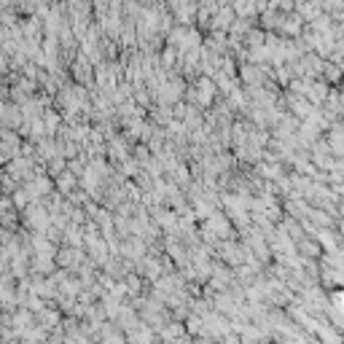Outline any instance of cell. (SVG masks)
Wrapping results in <instances>:
<instances>
[{"label": "cell", "mask_w": 344, "mask_h": 344, "mask_svg": "<svg viewBox=\"0 0 344 344\" xmlns=\"http://www.w3.org/2000/svg\"><path fill=\"white\" fill-rule=\"evenodd\" d=\"M180 333H183V328H180V326H169V328H164V336H167V339L180 336Z\"/></svg>", "instance_id": "cell-6"}, {"label": "cell", "mask_w": 344, "mask_h": 344, "mask_svg": "<svg viewBox=\"0 0 344 344\" xmlns=\"http://www.w3.org/2000/svg\"><path fill=\"white\" fill-rule=\"evenodd\" d=\"M105 344H127V341H124L121 333H108L105 331Z\"/></svg>", "instance_id": "cell-5"}, {"label": "cell", "mask_w": 344, "mask_h": 344, "mask_svg": "<svg viewBox=\"0 0 344 344\" xmlns=\"http://www.w3.org/2000/svg\"><path fill=\"white\" fill-rule=\"evenodd\" d=\"M22 223L30 228L33 234H46V228L51 226V215L43 202H30L22 210Z\"/></svg>", "instance_id": "cell-1"}, {"label": "cell", "mask_w": 344, "mask_h": 344, "mask_svg": "<svg viewBox=\"0 0 344 344\" xmlns=\"http://www.w3.org/2000/svg\"><path fill=\"white\" fill-rule=\"evenodd\" d=\"M14 301H16V293H14L11 277H3V280H0V304H3V307H11Z\"/></svg>", "instance_id": "cell-4"}, {"label": "cell", "mask_w": 344, "mask_h": 344, "mask_svg": "<svg viewBox=\"0 0 344 344\" xmlns=\"http://www.w3.org/2000/svg\"><path fill=\"white\" fill-rule=\"evenodd\" d=\"M70 70H73V75H75V81H78V83H86V81L94 78V65L86 60V56H81V54L73 60Z\"/></svg>", "instance_id": "cell-3"}, {"label": "cell", "mask_w": 344, "mask_h": 344, "mask_svg": "<svg viewBox=\"0 0 344 344\" xmlns=\"http://www.w3.org/2000/svg\"><path fill=\"white\" fill-rule=\"evenodd\" d=\"M54 258H56L54 264H56V266H62V269H78V266L83 264V258H86V255H83L81 247H70V245H68V247H62V250H56V255H54Z\"/></svg>", "instance_id": "cell-2"}]
</instances>
